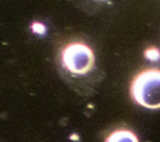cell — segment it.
<instances>
[{"mask_svg":"<svg viewBox=\"0 0 160 142\" xmlns=\"http://www.w3.org/2000/svg\"><path fill=\"white\" fill-rule=\"evenodd\" d=\"M131 98L149 110L160 108V69H145L136 73L130 85Z\"/></svg>","mask_w":160,"mask_h":142,"instance_id":"6da1fadb","label":"cell"},{"mask_svg":"<svg viewBox=\"0 0 160 142\" xmlns=\"http://www.w3.org/2000/svg\"><path fill=\"white\" fill-rule=\"evenodd\" d=\"M61 64L68 71L75 75H84L94 67L95 56L90 46L75 41L68 44L61 50Z\"/></svg>","mask_w":160,"mask_h":142,"instance_id":"7a4b0ae2","label":"cell"},{"mask_svg":"<svg viewBox=\"0 0 160 142\" xmlns=\"http://www.w3.org/2000/svg\"><path fill=\"white\" fill-rule=\"evenodd\" d=\"M105 142H139V140L132 131L126 128H119L112 131L108 136Z\"/></svg>","mask_w":160,"mask_h":142,"instance_id":"3957f363","label":"cell"},{"mask_svg":"<svg viewBox=\"0 0 160 142\" xmlns=\"http://www.w3.org/2000/svg\"><path fill=\"white\" fill-rule=\"evenodd\" d=\"M145 57L150 61H159L160 60V50L156 47H149L144 52Z\"/></svg>","mask_w":160,"mask_h":142,"instance_id":"277c9868","label":"cell"},{"mask_svg":"<svg viewBox=\"0 0 160 142\" xmlns=\"http://www.w3.org/2000/svg\"><path fill=\"white\" fill-rule=\"evenodd\" d=\"M32 29H34V31L38 32V34H42V32L45 31V27H44L41 24H39V22H35V24L32 25Z\"/></svg>","mask_w":160,"mask_h":142,"instance_id":"5b68a950","label":"cell"}]
</instances>
